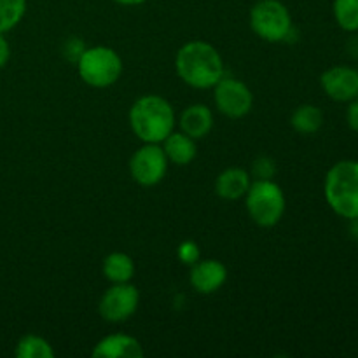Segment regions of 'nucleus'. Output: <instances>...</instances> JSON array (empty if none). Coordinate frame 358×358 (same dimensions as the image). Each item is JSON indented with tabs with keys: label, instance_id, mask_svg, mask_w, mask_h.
<instances>
[{
	"label": "nucleus",
	"instance_id": "obj_26",
	"mask_svg": "<svg viewBox=\"0 0 358 358\" xmlns=\"http://www.w3.org/2000/svg\"><path fill=\"white\" fill-rule=\"evenodd\" d=\"M117 3H121V6H140V3L147 2V0H115Z\"/></svg>",
	"mask_w": 358,
	"mask_h": 358
},
{
	"label": "nucleus",
	"instance_id": "obj_4",
	"mask_svg": "<svg viewBox=\"0 0 358 358\" xmlns=\"http://www.w3.org/2000/svg\"><path fill=\"white\" fill-rule=\"evenodd\" d=\"M77 72L91 87H108L122 76V59L112 48L94 45L80 52L77 58Z\"/></svg>",
	"mask_w": 358,
	"mask_h": 358
},
{
	"label": "nucleus",
	"instance_id": "obj_19",
	"mask_svg": "<svg viewBox=\"0 0 358 358\" xmlns=\"http://www.w3.org/2000/svg\"><path fill=\"white\" fill-rule=\"evenodd\" d=\"M27 13V0H0V34H7L21 23Z\"/></svg>",
	"mask_w": 358,
	"mask_h": 358
},
{
	"label": "nucleus",
	"instance_id": "obj_21",
	"mask_svg": "<svg viewBox=\"0 0 358 358\" xmlns=\"http://www.w3.org/2000/svg\"><path fill=\"white\" fill-rule=\"evenodd\" d=\"M276 173V164L271 157H257L254 161V166H252V175L255 177V180H268L273 178V175Z\"/></svg>",
	"mask_w": 358,
	"mask_h": 358
},
{
	"label": "nucleus",
	"instance_id": "obj_2",
	"mask_svg": "<svg viewBox=\"0 0 358 358\" xmlns=\"http://www.w3.org/2000/svg\"><path fill=\"white\" fill-rule=\"evenodd\" d=\"M131 131L143 143H163L175 129V110L168 100L157 94L138 98L129 108Z\"/></svg>",
	"mask_w": 358,
	"mask_h": 358
},
{
	"label": "nucleus",
	"instance_id": "obj_24",
	"mask_svg": "<svg viewBox=\"0 0 358 358\" xmlns=\"http://www.w3.org/2000/svg\"><path fill=\"white\" fill-rule=\"evenodd\" d=\"M346 119H348V124L353 131H358V98L352 100V105L348 107V114H346Z\"/></svg>",
	"mask_w": 358,
	"mask_h": 358
},
{
	"label": "nucleus",
	"instance_id": "obj_20",
	"mask_svg": "<svg viewBox=\"0 0 358 358\" xmlns=\"http://www.w3.org/2000/svg\"><path fill=\"white\" fill-rule=\"evenodd\" d=\"M334 17L346 31L358 30V0H334Z\"/></svg>",
	"mask_w": 358,
	"mask_h": 358
},
{
	"label": "nucleus",
	"instance_id": "obj_7",
	"mask_svg": "<svg viewBox=\"0 0 358 358\" xmlns=\"http://www.w3.org/2000/svg\"><path fill=\"white\" fill-rule=\"evenodd\" d=\"M168 157L159 143H143L129 159V173L143 187L157 185L168 171Z\"/></svg>",
	"mask_w": 358,
	"mask_h": 358
},
{
	"label": "nucleus",
	"instance_id": "obj_1",
	"mask_svg": "<svg viewBox=\"0 0 358 358\" xmlns=\"http://www.w3.org/2000/svg\"><path fill=\"white\" fill-rule=\"evenodd\" d=\"M175 70L187 86L208 90L224 77V59L208 42L191 41L178 49Z\"/></svg>",
	"mask_w": 358,
	"mask_h": 358
},
{
	"label": "nucleus",
	"instance_id": "obj_16",
	"mask_svg": "<svg viewBox=\"0 0 358 358\" xmlns=\"http://www.w3.org/2000/svg\"><path fill=\"white\" fill-rule=\"evenodd\" d=\"M103 276L112 283H128L135 276V262L124 252H114L103 259Z\"/></svg>",
	"mask_w": 358,
	"mask_h": 358
},
{
	"label": "nucleus",
	"instance_id": "obj_15",
	"mask_svg": "<svg viewBox=\"0 0 358 358\" xmlns=\"http://www.w3.org/2000/svg\"><path fill=\"white\" fill-rule=\"evenodd\" d=\"M163 150L166 154L168 161L178 166L192 163L196 157V140L185 135L184 131H171L166 138L163 140Z\"/></svg>",
	"mask_w": 358,
	"mask_h": 358
},
{
	"label": "nucleus",
	"instance_id": "obj_13",
	"mask_svg": "<svg viewBox=\"0 0 358 358\" xmlns=\"http://www.w3.org/2000/svg\"><path fill=\"white\" fill-rule=\"evenodd\" d=\"M250 175L243 168H227L217 177L215 192L219 198L234 201V199L245 198L248 187H250Z\"/></svg>",
	"mask_w": 358,
	"mask_h": 358
},
{
	"label": "nucleus",
	"instance_id": "obj_14",
	"mask_svg": "<svg viewBox=\"0 0 358 358\" xmlns=\"http://www.w3.org/2000/svg\"><path fill=\"white\" fill-rule=\"evenodd\" d=\"M180 129L191 138H205L213 128V114L206 105L196 103L185 108L180 114Z\"/></svg>",
	"mask_w": 358,
	"mask_h": 358
},
{
	"label": "nucleus",
	"instance_id": "obj_23",
	"mask_svg": "<svg viewBox=\"0 0 358 358\" xmlns=\"http://www.w3.org/2000/svg\"><path fill=\"white\" fill-rule=\"evenodd\" d=\"M10 59V45L7 42V38L3 37V34H0V70L9 63Z\"/></svg>",
	"mask_w": 358,
	"mask_h": 358
},
{
	"label": "nucleus",
	"instance_id": "obj_8",
	"mask_svg": "<svg viewBox=\"0 0 358 358\" xmlns=\"http://www.w3.org/2000/svg\"><path fill=\"white\" fill-rule=\"evenodd\" d=\"M213 100L220 114L229 119H241L252 110L254 105V94L250 87L240 79L224 76L219 83L213 86Z\"/></svg>",
	"mask_w": 358,
	"mask_h": 358
},
{
	"label": "nucleus",
	"instance_id": "obj_9",
	"mask_svg": "<svg viewBox=\"0 0 358 358\" xmlns=\"http://www.w3.org/2000/svg\"><path fill=\"white\" fill-rule=\"evenodd\" d=\"M140 303V292L131 283H114L107 292L101 296L98 311L101 318L112 324H121L133 317Z\"/></svg>",
	"mask_w": 358,
	"mask_h": 358
},
{
	"label": "nucleus",
	"instance_id": "obj_5",
	"mask_svg": "<svg viewBox=\"0 0 358 358\" xmlns=\"http://www.w3.org/2000/svg\"><path fill=\"white\" fill-rule=\"evenodd\" d=\"M245 205L250 219L261 227H273L285 213V194L273 178L255 180L245 194Z\"/></svg>",
	"mask_w": 358,
	"mask_h": 358
},
{
	"label": "nucleus",
	"instance_id": "obj_18",
	"mask_svg": "<svg viewBox=\"0 0 358 358\" xmlns=\"http://www.w3.org/2000/svg\"><path fill=\"white\" fill-rule=\"evenodd\" d=\"M14 355L17 358H52L55 350H52L51 343L42 336L27 334L17 341Z\"/></svg>",
	"mask_w": 358,
	"mask_h": 358
},
{
	"label": "nucleus",
	"instance_id": "obj_12",
	"mask_svg": "<svg viewBox=\"0 0 358 358\" xmlns=\"http://www.w3.org/2000/svg\"><path fill=\"white\" fill-rule=\"evenodd\" d=\"M93 357L101 358H142L143 348L136 338L128 334H110L96 343Z\"/></svg>",
	"mask_w": 358,
	"mask_h": 358
},
{
	"label": "nucleus",
	"instance_id": "obj_11",
	"mask_svg": "<svg viewBox=\"0 0 358 358\" xmlns=\"http://www.w3.org/2000/svg\"><path fill=\"white\" fill-rule=\"evenodd\" d=\"M227 269L226 266L215 259H206V261H198L191 266V282L192 289L199 294H213L226 283Z\"/></svg>",
	"mask_w": 358,
	"mask_h": 358
},
{
	"label": "nucleus",
	"instance_id": "obj_25",
	"mask_svg": "<svg viewBox=\"0 0 358 358\" xmlns=\"http://www.w3.org/2000/svg\"><path fill=\"white\" fill-rule=\"evenodd\" d=\"M350 233H352V236L355 238L358 241V217L357 219H352V226H350Z\"/></svg>",
	"mask_w": 358,
	"mask_h": 358
},
{
	"label": "nucleus",
	"instance_id": "obj_3",
	"mask_svg": "<svg viewBox=\"0 0 358 358\" xmlns=\"http://www.w3.org/2000/svg\"><path fill=\"white\" fill-rule=\"evenodd\" d=\"M325 199L338 215L358 217V161H339L325 177Z\"/></svg>",
	"mask_w": 358,
	"mask_h": 358
},
{
	"label": "nucleus",
	"instance_id": "obj_17",
	"mask_svg": "<svg viewBox=\"0 0 358 358\" xmlns=\"http://www.w3.org/2000/svg\"><path fill=\"white\" fill-rule=\"evenodd\" d=\"M290 124L301 135H313L324 124V112L315 105H301L294 110Z\"/></svg>",
	"mask_w": 358,
	"mask_h": 358
},
{
	"label": "nucleus",
	"instance_id": "obj_22",
	"mask_svg": "<svg viewBox=\"0 0 358 358\" xmlns=\"http://www.w3.org/2000/svg\"><path fill=\"white\" fill-rule=\"evenodd\" d=\"M177 254H178V259H180V261L187 266L196 264V262L201 259V252H199L198 243H196V241H191V240L182 241L180 247H178V250H177Z\"/></svg>",
	"mask_w": 358,
	"mask_h": 358
},
{
	"label": "nucleus",
	"instance_id": "obj_10",
	"mask_svg": "<svg viewBox=\"0 0 358 358\" xmlns=\"http://www.w3.org/2000/svg\"><path fill=\"white\" fill-rule=\"evenodd\" d=\"M322 90L336 101H352L358 98V70L350 66H332L320 77Z\"/></svg>",
	"mask_w": 358,
	"mask_h": 358
},
{
	"label": "nucleus",
	"instance_id": "obj_6",
	"mask_svg": "<svg viewBox=\"0 0 358 358\" xmlns=\"http://www.w3.org/2000/svg\"><path fill=\"white\" fill-rule=\"evenodd\" d=\"M250 27L262 41L282 42L292 31V16L280 0H259L250 10Z\"/></svg>",
	"mask_w": 358,
	"mask_h": 358
}]
</instances>
